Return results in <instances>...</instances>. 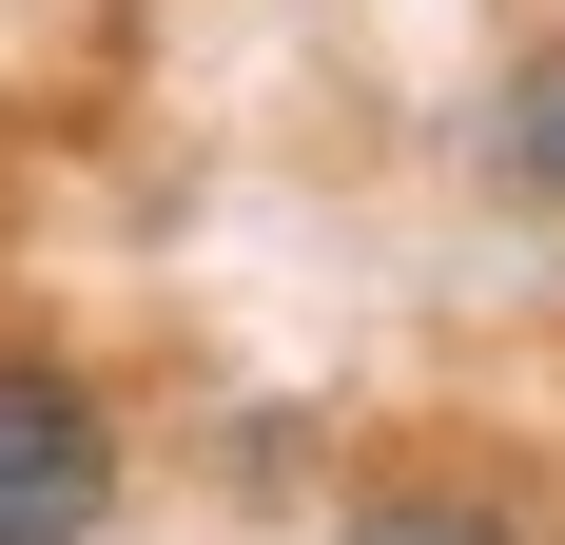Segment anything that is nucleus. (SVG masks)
Returning a JSON list of instances; mask_svg holds the SVG:
<instances>
[{
	"label": "nucleus",
	"instance_id": "obj_1",
	"mask_svg": "<svg viewBox=\"0 0 565 545\" xmlns=\"http://www.w3.org/2000/svg\"><path fill=\"white\" fill-rule=\"evenodd\" d=\"M98 506H117L98 389L58 371V351H0V545H98Z\"/></svg>",
	"mask_w": 565,
	"mask_h": 545
},
{
	"label": "nucleus",
	"instance_id": "obj_2",
	"mask_svg": "<svg viewBox=\"0 0 565 545\" xmlns=\"http://www.w3.org/2000/svg\"><path fill=\"white\" fill-rule=\"evenodd\" d=\"M332 545H546V506H526V488H468V468H409V488H371Z\"/></svg>",
	"mask_w": 565,
	"mask_h": 545
},
{
	"label": "nucleus",
	"instance_id": "obj_3",
	"mask_svg": "<svg viewBox=\"0 0 565 545\" xmlns=\"http://www.w3.org/2000/svg\"><path fill=\"white\" fill-rule=\"evenodd\" d=\"M508 175H526V195H565V40L508 78Z\"/></svg>",
	"mask_w": 565,
	"mask_h": 545
}]
</instances>
